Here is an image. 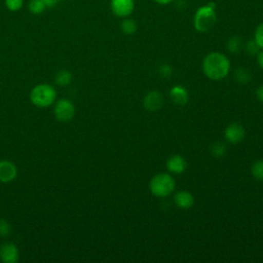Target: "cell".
Instances as JSON below:
<instances>
[{
	"label": "cell",
	"mask_w": 263,
	"mask_h": 263,
	"mask_svg": "<svg viewBox=\"0 0 263 263\" xmlns=\"http://www.w3.org/2000/svg\"><path fill=\"white\" fill-rule=\"evenodd\" d=\"M202 70L208 78L220 80L229 74L230 61L221 52H211L202 61Z\"/></svg>",
	"instance_id": "obj_1"
},
{
	"label": "cell",
	"mask_w": 263,
	"mask_h": 263,
	"mask_svg": "<svg viewBox=\"0 0 263 263\" xmlns=\"http://www.w3.org/2000/svg\"><path fill=\"white\" fill-rule=\"evenodd\" d=\"M57 99L55 88L47 83H41L34 86L30 92L32 104L38 108H46L52 105Z\"/></svg>",
	"instance_id": "obj_2"
},
{
	"label": "cell",
	"mask_w": 263,
	"mask_h": 263,
	"mask_svg": "<svg viewBox=\"0 0 263 263\" xmlns=\"http://www.w3.org/2000/svg\"><path fill=\"white\" fill-rule=\"evenodd\" d=\"M176 183L170 174L160 173L155 175L149 183L151 193L157 197H165L170 195L175 189Z\"/></svg>",
	"instance_id": "obj_3"
},
{
	"label": "cell",
	"mask_w": 263,
	"mask_h": 263,
	"mask_svg": "<svg viewBox=\"0 0 263 263\" xmlns=\"http://www.w3.org/2000/svg\"><path fill=\"white\" fill-rule=\"evenodd\" d=\"M217 15L215 12V4L213 2L199 7L194 15V27L198 32L209 31L216 23Z\"/></svg>",
	"instance_id": "obj_4"
},
{
	"label": "cell",
	"mask_w": 263,
	"mask_h": 263,
	"mask_svg": "<svg viewBox=\"0 0 263 263\" xmlns=\"http://www.w3.org/2000/svg\"><path fill=\"white\" fill-rule=\"evenodd\" d=\"M53 114L59 121H70L75 115V106L68 99H60L54 104Z\"/></svg>",
	"instance_id": "obj_5"
},
{
	"label": "cell",
	"mask_w": 263,
	"mask_h": 263,
	"mask_svg": "<svg viewBox=\"0 0 263 263\" xmlns=\"http://www.w3.org/2000/svg\"><path fill=\"white\" fill-rule=\"evenodd\" d=\"M20 252L17 247L10 241H5L0 246V260L3 263H16Z\"/></svg>",
	"instance_id": "obj_6"
},
{
	"label": "cell",
	"mask_w": 263,
	"mask_h": 263,
	"mask_svg": "<svg viewBox=\"0 0 263 263\" xmlns=\"http://www.w3.org/2000/svg\"><path fill=\"white\" fill-rule=\"evenodd\" d=\"M110 6L115 15L125 17L133 12L135 4L134 0H111Z\"/></svg>",
	"instance_id": "obj_7"
},
{
	"label": "cell",
	"mask_w": 263,
	"mask_h": 263,
	"mask_svg": "<svg viewBox=\"0 0 263 263\" xmlns=\"http://www.w3.org/2000/svg\"><path fill=\"white\" fill-rule=\"evenodd\" d=\"M224 137L227 142L231 144H237L245 138V128L241 124L234 122L229 124L224 132Z\"/></svg>",
	"instance_id": "obj_8"
},
{
	"label": "cell",
	"mask_w": 263,
	"mask_h": 263,
	"mask_svg": "<svg viewBox=\"0 0 263 263\" xmlns=\"http://www.w3.org/2000/svg\"><path fill=\"white\" fill-rule=\"evenodd\" d=\"M17 176V167L10 160H0V182L10 183Z\"/></svg>",
	"instance_id": "obj_9"
},
{
	"label": "cell",
	"mask_w": 263,
	"mask_h": 263,
	"mask_svg": "<svg viewBox=\"0 0 263 263\" xmlns=\"http://www.w3.org/2000/svg\"><path fill=\"white\" fill-rule=\"evenodd\" d=\"M144 107L149 111H157L163 105V96L157 90H151L144 98Z\"/></svg>",
	"instance_id": "obj_10"
},
{
	"label": "cell",
	"mask_w": 263,
	"mask_h": 263,
	"mask_svg": "<svg viewBox=\"0 0 263 263\" xmlns=\"http://www.w3.org/2000/svg\"><path fill=\"white\" fill-rule=\"evenodd\" d=\"M187 166V162L185 158L179 154L172 155L166 161V167L171 173L174 174H182Z\"/></svg>",
	"instance_id": "obj_11"
},
{
	"label": "cell",
	"mask_w": 263,
	"mask_h": 263,
	"mask_svg": "<svg viewBox=\"0 0 263 263\" xmlns=\"http://www.w3.org/2000/svg\"><path fill=\"white\" fill-rule=\"evenodd\" d=\"M174 202L180 209H190L194 203V197L190 192L181 190L174 195Z\"/></svg>",
	"instance_id": "obj_12"
},
{
	"label": "cell",
	"mask_w": 263,
	"mask_h": 263,
	"mask_svg": "<svg viewBox=\"0 0 263 263\" xmlns=\"http://www.w3.org/2000/svg\"><path fill=\"white\" fill-rule=\"evenodd\" d=\"M171 100L178 106H183L188 101V92L186 88L181 85H176L170 90Z\"/></svg>",
	"instance_id": "obj_13"
},
{
	"label": "cell",
	"mask_w": 263,
	"mask_h": 263,
	"mask_svg": "<svg viewBox=\"0 0 263 263\" xmlns=\"http://www.w3.org/2000/svg\"><path fill=\"white\" fill-rule=\"evenodd\" d=\"M73 78L72 73L69 70H61L54 76V81L60 86H67L71 83Z\"/></svg>",
	"instance_id": "obj_14"
},
{
	"label": "cell",
	"mask_w": 263,
	"mask_h": 263,
	"mask_svg": "<svg viewBox=\"0 0 263 263\" xmlns=\"http://www.w3.org/2000/svg\"><path fill=\"white\" fill-rule=\"evenodd\" d=\"M242 46H243V42L239 36H233L227 42V48L231 53L239 52Z\"/></svg>",
	"instance_id": "obj_15"
},
{
	"label": "cell",
	"mask_w": 263,
	"mask_h": 263,
	"mask_svg": "<svg viewBox=\"0 0 263 263\" xmlns=\"http://www.w3.org/2000/svg\"><path fill=\"white\" fill-rule=\"evenodd\" d=\"M235 79L240 84H247L252 79V73L246 68H238L235 71Z\"/></svg>",
	"instance_id": "obj_16"
},
{
	"label": "cell",
	"mask_w": 263,
	"mask_h": 263,
	"mask_svg": "<svg viewBox=\"0 0 263 263\" xmlns=\"http://www.w3.org/2000/svg\"><path fill=\"white\" fill-rule=\"evenodd\" d=\"M137 23L132 18H125L121 23V30L126 35H132L137 31Z\"/></svg>",
	"instance_id": "obj_17"
},
{
	"label": "cell",
	"mask_w": 263,
	"mask_h": 263,
	"mask_svg": "<svg viewBox=\"0 0 263 263\" xmlns=\"http://www.w3.org/2000/svg\"><path fill=\"white\" fill-rule=\"evenodd\" d=\"M46 6L43 2V0H31L29 3V10L33 14H39L42 13L45 10Z\"/></svg>",
	"instance_id": "obj_18"
},
{
	"label": "cell",
	"mask_w": 263,
	"mask_h": 263,
	"mask_svg": "<svg viewBox=\"0 0 263 263\" xmlns=\"http://www.w3.org/2000/svg\"><path fill=\"white\" fill-rule=\"evenodd\" d=\"M252 175L260 181H263V159L262 160H257L256 162L253 163L252 168H251Z\"/></svg>",
	"instance_id": "obj_19"
},
{
	"label": "cell",
	"mask_w": 263,
	"mask_h": 263,
	"mask_svg": "<svg viewBox=\"0 0 263 263\" xmlns=\"http://www.w3.org/2000/svg\"><path fill=\"white\" fill-rule=\"evenodd\" d=\"M211 152H212L213 156H215L217 158L222 157L225 154V152H226V146L223 143H221V142H216V143H214L212 145Z\"/></svg>",
	"instance_id": "obj_20"
},
{
	"label": "cell",
	"mask_w": 263,
	"mask_h": 263,
	"mask_svg": "<svg viewBox=\"0 0 263 263\" xmlns=\"http://www.w3.org/2000/svg\"><path fill=\"white\" fill-rule=\"evenodd\" d=\"M11 233V225L5 219H0V236L6 237Z\"/></svg>",
	"instance_id": "obj_21"
},
{
	"label": "cell",
	"mask_w": 263,
	"mask_h": 263,
	"mask_svg": "<svg viewBox=\"0 0 263 263\" xmlns=\"http://www.w3.org/2000/svg\"><path fill=\"white\" fill-rule=\"evenodd\" d=\"M24 0H5V6L10 11H17L22 8Z\"/></svg>",
	"instance_id": "obj_22"
},
{
	"label": "cell",
	"mask_w": 263,
	"mask_h": 263,
	"mask_svg": "<svg viewBox=\"0 0 263 263\" xmlns=\"http://www.w3.org/2000/svg\"><path fill=\"white\" fill-rule=\"evenodd\" d=\"M254 39H255V41L257 42V44L259 45V47L263 49V23L260 24V25L256 28Z\"/></svg>",
	"instance_id": "obj_23"
},
{
	"label": "cell",
	"mask_w": 263,
	"mask_h": 263,
	"mask_svg": "<svg viewBox=\"0 0 263 263\" xmlns=\"http://www.w3.org/2000/svg\"><path fill=\"white\" fill-rule=\"evenodd\" d=\"M259 48H260V47H259V45L257 44V42L255 41V39L248 41L247 44H246V51H247L249 54H251V55L257 54L258 51H259Z\"/></svg>",
	"instance_id": "obj_24"
},
{
	"label": "cell",
	"mask_w": 263,
	"mask_h": 263,
	"mask_svg": "<svg viewBox=\"0 0 263 263\" xmlns=\"http://www.w3.org/2000/svg\"><path fill=\"white\" fill-rule=\"evenodd\" d=\"M158 71H159L160 76L165 77V78L170 77V76L172 75V73H173V69H172L171 65H168V64H162V65H160Z\"/></svg>",
	"instance_id": "obj_25"
},
{
	"label": "cell",
	"mask_w": 263,
	"mask_h": 263,
	"mask_svg": "<svg viewBox=\"0 0 263 263\" xmlns=\"http://www.w3.org/2000/svg\"><path fill=\"white\" fill-rule=\"evenodd\" d=\"M257 55V64L259 65L260 68L263 69V50H259Z\"/></svg>",
	"instance_id": "obj_26"
},
{
	"label": "cell",
	"mask_w": 263,
	"mask_h": 263,
	"mask_svg": "<svg viewBox=\"0 0 263 263\" xmlns=\"http://www.w3.org/2000/svg\"><path fill=\"white\" fill-rule=\"evenodd\" d=\"M59 1L60 0H43V2H44V4H45V6L46 7H54L58 3H59Z\"/></svg>",
	"instance_id": "obj_27"
},
{
	"label": "cell",
	"mask_w": 263,
	"mask_h": 263,
	"mask_svg": "<svg viewBox=\"0 0 263 263\" xmlns=\"http://www.w3.org/2000/svg\"><path fill=\"white\" fill-rule=\"evenodd\" d=\"M256 96H257V99L261 102H263V85L259 86L256 90Z\"/></svg>",
	"instance_id": "obj_28"
},
{
	"label": "cell",
	"mask_w": 263,
	"mask_h": 263,
	"mask_svg": "<svg viewBox=\"0 0 263 263\" xmlns=\"http://www.w3.org/2000/svg\"><path fill=\"white\" fill-rule=\"evenodd\" d=\"M157 3L159 4H162V5H165V4H168L171 2H173L174 0H155Z\"/></svg>",
	"instance_id": "obj_29"
}]
</instances>
